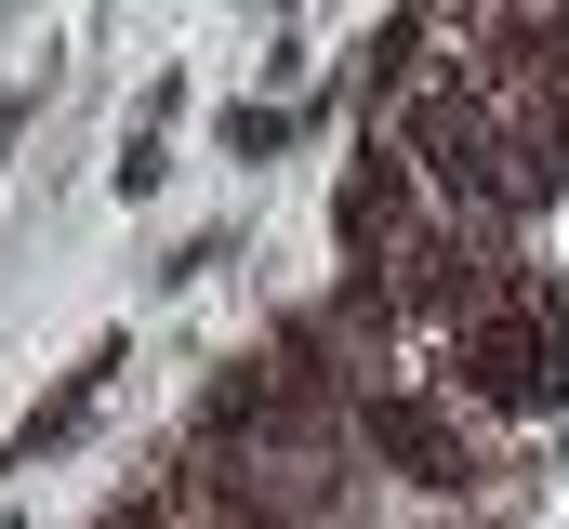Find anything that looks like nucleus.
<instances>
[{
    "label": "nucleus",
    "instance_id": "nucleus-3",
    "mask_svg": "<svg viewBox=\"0 0 569 529\" xmlns=\"http://www.w3.org/2000/svg\"><path fill=\"white\" fill-rule=\"evenodd\" d=\"M425 226H437V186L398 159V146H385V132H371V146H358V172H345V199H331V239H345V264H398Z\"/></svg>",
    "mask_w": 569,
    "mask_h": 529
},
{
    "label": "nucleus",
    "instance_id": "nucleus-2",
    "mask_svg": "<svg viewBox=\"0 0 569 529\" xmlns=\"http://www.w3.org/2000/svg\"><path fill=\"white\" fill-rule=\"evenodd\" d=\"M358 450L385 463V490L450 503V517H463V503H517V490H503V463H490V423H463L425 371H398V385L358 397Z\"/></svg>",
    "mask_w": 569,
    "mask_h": 529
},
{
    "label": "nucleus",
    "instance_id": "nucleus-1",
    "mask_svg": "<svg viewBox=\"0 0 569 529\" xmlns=\"http://www.w3.org/2000/svg\"><path fill=\"white\" fill-rule=\"evenodd\" d=\"M463 423H543V410H569V291L543 278V264H517V291L503 305H477L450 345H425L411 358Z\"/></svg>",
    "mask_w": 569,
    "mask_h": 529
}]
</instances>
